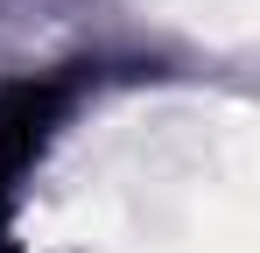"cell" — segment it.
I'll return each mask as SVG.
<instances>
[{"label":"cell","mask_w":260,"mask_h":253,"mask_svg":"<svg viewBox=\"0 0 260 253\" xmlns=\"http://www.w3.org/2000/svg\"><path fill=\"white\" fill-rule=\"evenodd\" d=\"M56 106H63V84L21 78V84H7V91H0V183H7L14 169L43 148V134H49V120H56Z\"/></svg>","instance_id":"6da1fadb"}]
</instances>
